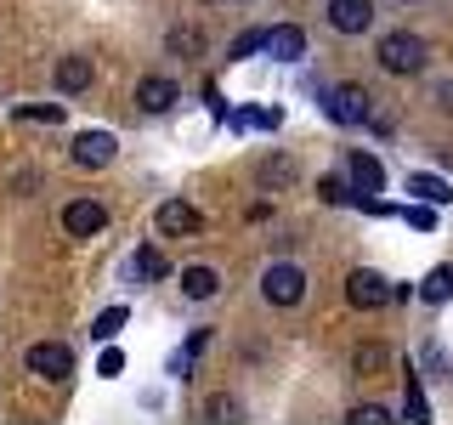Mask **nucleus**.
Returning <instances> with one entry per match:
<instances>
[{"label": "nucleus", "mask_w": 453, "mask_h": 425, "mask_svg": "<svg viewBox=\"0 0 453 425\" xmlns=\"http://www.w3.org/2000/svg\"><path fill=\"white\" fill-rule=\"evenodd\" d=\"M261 46H266V28H244V35L233 40V51H226V57H233V63H244V57H255Z\"/></svg>", "instance_id": "aec40b11"}, {"label": "nucleus", "mask_w": 453, "mask_h": 425, "mask_svg": "<svg viewBox=\"0 0 453 425\" xmlns=\"http://www.w3.org/2000/svg\"><path fill=\"white\" fill-rule=\"evenodd\" d=\"M318 198H323V205H346L351 188H346L340 176H318Z\"/></svg>", "instance_id": "a878e982"}, {"label": "nucleus", "mask_w": 453, "mask_h": 425, "mask_svg": "<svg viewBox=\"0 0 453 425\" xmlns=\"http://www.w3.org/2000/svg\"><path fill=\"white\" fill-rule=\"evenodd\" d=\"M170 51L198 57V51H204V35H198V28H170Z\"/></svg>", "instance_id": "4be33fe9"}, {"label": "nucleus", "mask_w": 453, "mask_h": 425, "mask_svg": "<svg viewBox=\"0 0 453 425\" xmlns=\"http://www.w3.org/2000/svg\"><path fill=\"white\" fill-rule=\"evenodd\" d=\"M329 28L334 35H368L374 28V0H329Z\"/></svg>", "instance_id": "6e6552de"}, {"label": "nucleus", "mask_w": 453, "mask_h": 425, "mask_svg": "<svg viewBox=\"0 0 453 425\" xmlns=\"http://www.w3.org/2000/svg\"><path fill=\"white\" fill-rule=\"evenodd\" d=\"M408 227H419V233H425V227H436L431 205H408Z\"/></svg>", "instance_id": "c756f323"}, {"label": "nucleus", "mask_w": 453, "mask_h": 425, "mask_svg": "<svg viewBox=\"0 0 453 425\" xmlns=\"http://www.w3.org/2000/svg\"><path fill=\"white\" fill-rule=\"evenodd\" d=\"M204 346H210V329H193V340L176 352V358H170V375H176V380H188V375H193V363H198V352H204Z\"/></svg>", "instance_id": "f3484780"}, {"label": "nucleus", "mask_w": 453, "mask_h": 425, "mask_svg": "<svg viewBox=\"0 0 453 425\" xmlns=\"http://www.w3.org/2000/svg\"><path fill=\"white\" fill-rule=\"evenodd\" d=\"M374 57H380V68H386V74H396V80L425 74V63H431L425 40H419V35H408V28H391V35H380Z\"/></svg>", "instance_id": "f257e3e1"}, {"label": "nucleus", "mask_w": 453, "mask_h": 425, "mask_svg": "<svg viewBox=\"0 0 453 425\" xmlns=\"http://www.w3.org/2000/svg\"><path fill=\"white\" fill-rule=\"evenodd\" d=\"M351 425H391V408L386 403H357L351 408Z\"/></svg>", "instance_id": "393cba45"}, {"label": "nucleus", "mask_w": 453, "mask_h": 425, "mask_svg": "<svg viewBox=\"0 0 453 425\" xmlns=\"http://www.w3.org/2000/svg\"><path fill=\"white\" fill-rule=\"evenodd\" d=\"M408 420H419V425L431 420V408H425V397H419V380H414V375H408Z\"/></svg>", "instance_id": "cd10ccee"}, {"label": "nucleus", "mask_w": 453, "mask_h": 425, "mask_svg": "<svg viewBox=\"0 0 453 425\" xmlns=\"http://www.w3.org/2000/svg\"><path fill=\"white\" fill-rule=\"evenodd\" d=\"M346 301L357 306V312H380L391 301V283L380 278V273H368V267H357V273L346 278Z\"/></svg>", "instance_id": "423d86ee"}, {"label": "nucleus", "mask_w": 453, "mask_h": 425, "mask_svg": "<svg viewBox=\"0 0 453 425\" xmlns=\"http://www.w3.org/2000/svg\"><path fill=\"white\" fill-rule=\"evenodd\" d=\"M216 290H221L216 267H181V295H188V301H210Z\"/></svg>", "instance_id": "ddd939ff"}, {"label": "nucleus", "mask_w": 453, "mask_h": 425, "mask_svg": "<svg viewBox=\"0 0 453 425\" xmlns=\"http://www.w3.org/2000/svg\"><path fill=\"white\" fill-rule=\"evenodd\" d=\"M28 375L51 380V386H63V380H74V352L63 346V340H40V346H28Z\"/></svg>", "instance_id": "20e7f679"}, {"label": "nucleus", "mask_w": 453, "mask_h": 425, "mask_svg": "<svg viewBox=\"0 0 453 425\" xmlns=\"http://www.w3.org/2000/svg\"><path fill=\"white\" fill-rule=\"evenodd\" d=\"M108 227V210L96 205V198H74V205H63V233L68 238H96Z\"/></svg>", "instance_id": "0eeeda50"}, {"label": "nucleus", "mask_w": 453, "mask_h": 425, "mask_svg": "<svg viewBox=\"0 0 453 425\" xmlns=\"http://www.w3.org/2000/svg\"><path fill=\"white\" fill-rule=\"evenodd\" d=\"M85 85H91V57H63V63H57V91H85Z\"/></svg>", "instance_id": "2eb2a0df"}, {"label": "nucleus", "mask_w": 453, "mask_h": 425, "mask_svg": "<svg viewBox=\"0 0 453 425\" xmlns=\"http://www.w3.org/2000/svg\"><path fill=\"white\" fill-rule=\"evenodd\" d=\"M165 273H170V267H165V255L153 250V244L131 255V278H136V283H153V278H165Z\"/></svg>", "instance_id": "a211bd4d"}, {"label": "nucleus", "mask_w": 453, "mask_h": 425, "mask_svg": "<svg viewBox=\"0 0 453 425\" xmlns=\"http://www.w3.org/2000/svg\"><path fill=\"white\" fill-rule=\"evenodd\" d=\"M176 97H181V85L165 80V74L136 80V108H142V113H170V108H176Z\"/></svg>", "instance_id": "9d476101"}, {"label": "nucleus", "mask_w": 453, "mask_h": 425, "mask_svg": "<svg viewBox=\"0 0 453 425\" xmlns=\"http://www.w3.org/2000/svg\"><path fill=\"white\" fill-rule=\"evenodd\" d=\"M436 108H442V113H453V85H436Z\"/></svg>", "instance_id": "2f4dec72"}, {"label": "nucleus", "mask_w": 453, "mask_h": 425, "mask_svg": "<svg viewBox=\"0 0 453 425\" xmlns=\"http://www.w3.org/2000/svg\"><path fill=\"white\" fill-rule=\"evenodd\" d=\"M408 193H414L419 205H453V188L442 176H431V170H414V176H408Z\"/></svg>", "instance_id": "4468645a"}, {"label": "nucleus", "mask_w": 453, "mask_h": 425, "mask_svg": "<svg viewBox=\"0 0 453 425\" xmlns=\"http://www.w3.org/2000/svg\"><path fill=\"white\" fill-rule=\"evenodd\" d=\"M419 301H431V306H448L453 301V267H431V273H425Z\"/></svg>", "instance_id": "dca6fc26"}, {"label": "nucleus", "mask_w": 453, "mask_h": 425, "mask_svg": "<svg viewBox=\"0 0 453 425\" xmlns=\"http://www.w3.org/2000/svg\"><path fill=\"white\" fill-rule=\"evenodd\" d=\"M18 120H40V125H57V120H63V108H57V103H28V108H18Z\"/></svg>", "instance_id": "bb28decb"}, {"label": "nucleus", "mask_w": 453, "mask_h": 425, "mask_svg": "<svg viewBox=\"0 0 453 425\" xmlns=\"http://www.w3.org/2000/svg\"><path fill=\"white\" fill-rule=\"evenodd\" d=\"M261 295H266L273 306H301V301H306V273H301L295 261H273V267L261 273Z\"/></svg>", "instance_id": "7ed1b4c3"}, {"label": "nucleus", "mask_w": 453, "mask_h": 425, "mask_svg": "<svg viewBox=\"0 0 453 425\" xmlns=\"http://www.w3.org/2000/svg\"><path fill=\"white\" fill-rule=\"evenodd\" d=\"M204 414H210V420H221V414H238V403H233V397H210V403H204Z\"/></svg>", "instance_id": "7c9ffc66"}, {"label": "nucleus", "mask_w": 453, "mask_h": 425, "mask_svg": "<svg viewBox=\"0 0 453 425\" xmlns=\"http://www.w3.org/2000/svg\"><path fill=\"white\" fill-rule=\"evenodd\" d=\"M386 363H391V352L380 346V340H368V346H357V352H351V368H357V375H380Z\"/></svg>", "instance_id": "6ab92c4d"}, {"label": "nucleus", "mask_w": 453, "mask_h": 425, "mask_svg": "<svg viewBox=\"0 0 453 425\" xmlns=\"http://www.w3.org/2000/svg\"><path fill=\"white\" fill-rule=\"evenodd\" d=\"M96 375H108V380H113V375H125V352H113V346H108V352H103V363H96Z\"/></svg>", "instance_id": "c85d7f7f"}, {"label": "nucleus", "mask_w": 453, "mask_h": 425, "mask_svg": "<svg viewBox=\"0 0 453 425\" xmlns=\"http://www.w3.org/2000/svg\"><path fill=\"white\" fill-rule=\"evenodd\" d=\"M125 318H131V312H125V306H108V312H103V318H96V323H91V335H96V340H113V335H119V329H125Z\"/></svg>", "instance_id": "412c9836"}, {"label": "nucleus", "mask_w": 453, "mask_h": 425, "mask_svg": "<svg viewBox=\"0 0 453 425\" xmlns=\"http://www.w3.org/2000/svg\"><path fill=\"white\" fill-rule=\"evenodd\" d=\"M153 221H159V233H165V238H193L198 227H204V216H198V210L188 205V198H165V205H159V216H153Z\"/></svg>", "instance_id": "1a4fd4ad"}, {"label": "nucleus", "mask_w": 453, "mask_h": 425, "mask_svg": "<svg viewBox=\"0 0 453 425\" xmlns=\"http://www.w3.org/2000/svg\"><path fill=\"white\" fill-rule=\"evenodd\" d=\"M266 57H278V63H301L306 57V35L295 23H278V28H266Z\"/></svg>", "instance_id": "9b49d317"}, {"label": "nucleus", "mask_w": 453, "mask_h": 425, "mask_svg": "<svg viewBox=\"0 0 453 425\" xmlns=\"http://www.w3.org/2000/svg\"><path fill=\"white\" fill-rule=\"evenodd\" d=\"M113 153H119V142H113L108 131H80L74 148H68V159H74L80 170H108Z\"/></svg>", "instance_id": "39448f33"}, {"label": "nucleus", "mask_w": 453, "mask_h": 425, "mask_svg": "<svg viewBox=\"0 0 453 425\" xmlns=\"http://www.w3.org/2000/svg\"><path fill=\"white\" fill-rule=\"evenodd\" d=\"M346 170H351V188H357L363 198L386 188V170H380V159H374V153H363V148H351V153H346Z\"/></svg>", "instance_id": "f8f14e48"}, {"label": "nucleus", "mask_w": 453, "mask_h": 425, "mask_svg": "<svg viewBox=\"0 0 453 425\" xmlns=\"http://www.w3.org/2000/svg\"><path fill=\"white\" fill-rule=\"evenodd\" d=\"M323 108H329L334 125H368V131H391L386 113H374V97L357 91V85H334L329 97H323Z\"/></svg>", "instance_id": "f03ea898"}, {"label": "nucleus", "mask_w": 453, "mask_h": 425, "mask_svg": "<svg viewBox=\"0 0 453 425\" xmlns=\"http://www.w3.org/2000/svg\"><path fill=\"white\" fill-rule=\"evenodd\" d=\"M261 182L266 188H283V182H295V165L289 159H261Z\"/></svg>", "instance_id": "b1692460"}, {"label": "nucleus", "mask_w": 453, "mask_h": 425, "mask_svg": "<svg viewBox=\"0 0 453 425\" xmlns=\"http://www.w3.org/2000/svg\"><path fill=\"white\" fill-rule=\"evenodd\" d=\"M278 120H283L278 108H244L233 125H244V131H250V125H261V131H278Z\"/></svg>", "instance_id": "5701e85b"}]
</instances>
